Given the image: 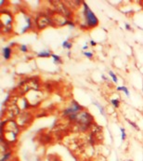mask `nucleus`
I'll list each match as a JSON object with an SVG mask.
<instances>
[{"instance_id":"obj_1","label":"nucleus","mask_w":143,"mask_h":161,"mask_svg":"<svg viewBox=\"0 0 143 161\" xmlns=\"http://www.w3.org/2000/svg\"><path fill=\"white\" fill-rule=\"evenodd\" d=\"M84 16L86 22V25L89 28H93L98 25V18L95 16V14L91 11V9L86 3H84Z\"/></svg>"},{"instance_id":"obj_2","label":"nucleus","mask_w":143,"mask_h":161,"mask_svg":"<svg viewBox=\"0 0 143 161\" xmlns=\"http://www.w3.org/2000/svg\"><path fill=\"white\" fill-rule=\"evenodd\" d=\"M81 109H82V107H81L79 104H77L75 102H73L72 106H71V107L68 108V109H66V110L64 111V114H65V115H69V114L73 115V114H75L76 112H78V111L81 110Z\"/></svg>"},{"instance_id":"obj_3","label":"nucleus","mask_w":143,"mask_h":161,"mask_svg":"<svg viewBox=\"0 0 143 161\" xmlns=\"http://www.w3.org/2000/svg\"><path fill=\"white\" fill-rule=\"evenodd\" d=\"M10 54H11V49H10V48L7 47V48H5L3 49V55H4V57H5L6 60H7V59L10 58Z\"/></svg>"},{"instance_id":"obj_4","label":"nucleus","mask_w":143,"mask_h":161,"mask_svg":"<svg viewBox=\"0 0 143 161\" xmlns=\"http://www.w3.org/2000/svg\"><path fill=\"white\" fill-rule=\"evenodd\" d=\"M37 56L39 58H47V57H50L51 56V53L49 51H41L40 53H38Z\"/></svg>"},{"instance_id":"obj_5","label":"nucleus","mask_w":143,"mask_h":161,"mask_svg":"<svg viewBox=\"0 0 143 161\" xmlns=\"http://www.w3.org/2000/svg\"><path fill=\"white\" fill-rule=\"evenodd\" d=\"M117 90H119V91H124L127 96H129V91H128V89H127L126 87H117Z\"/></svg>"},{"instance_id":"obj_6","label":"nucleus","mask_w":143,"mask_h":161,"mask_svg":"<svg viewBox=\"0 0 143 161\" xmlns=\"http://www.w3.org/2000/svg\"><path fill=\"white\" fill-rule=\"evenodd\" d=\"M51 57L53 58V60H54V63H62V62H61V58H60V56L55 55V54H51Z\"/></svg>"},{"instance_id":"obj_7","label":"nucleus","mask_w":143,"mask_h":161,"mask_svg":"<svg viewBox=\"0 0 143 161\" xmlns=\"http://www.w3.org/2000/svg\"><path fill=\"white\" fill-rule=\"evenodd\" d=\"M62 48L70 49V48H72V44H71V43H69V42H68L67 40L63 41V42H62Z\"/></svg>"},{"instance_id":"obj_8","label":"nucleus","mask_w":143,"mask_h":161,"mask_svg":"<svg viewBox=\"0 0 143 161\" xmlns=\"http://www.w3.org/2000/svg\"><path fill=\"white\" fill-rule=\"evenodd\" d=\"M111 104H113V106H114L115 108H118V107H119V104H120L119 100H111Z\"/></svg>"},{"instance_id":"obj_9","label":"nucleus","mask_w":143,"mask_h":161,"mask_svg":"<svg viewBox=\"0 0 143 161\" xmlns=\"http://www.w3.org/2000/svg\"><path fill=\"white\" fill-rule=\"evenodd\" d=\"M109 75L111 76V78H112V80H113V82H114V83H116V82H117V78H116V76H115V75H114V74H113V73H112L111 71V72L109 73Z\"/></svg>"},{"instance_id":"obj_10","label":"nucleus","mask_w":143,"mask_h":161,"mask_svg":"<svg viewBox=\"0 0 143 161\" xmlns=\"http://www.w3.org/2000/svg\"><path fill=\"white\" fill-rule=\"evenodd\" d=\"M9 157H10V153H7V154H6V155L1 158V161H6L7 158H9Z\"/></svg>"},{"instance_id":"obj_11","label":"nucleus","mask_w":143,"mask_h":161,"mask_svg":"<svg viewBox=\"0 0 143 161\" xmlns=\"http://www.w3.org/2000/svg\"><path fill=\"white\" fill-rule=\"evenodd\" d=\"M121 132H122V140L124 141L126 139V132H125V129L123 128H121Z\"/></svg>"},{"instance_id":"obj_12","label":"nucleus","mask_w":143,"mask_h":161,"mask_svg":"<svg viewBox=\"0 0 143 161\" xmlns=\"http://www.w3.org/2000/svg\"><path fill=\"white\" fill-rule=\"evenodd\" d=\"M21 49H22V51L26 52V51H27V47H26V45H22V46L21 47Z\"/></svg>"},{"instance_id":"obj_13","label":"nucleus","mask_w":143,"mask_h":161,"mask_svg":"<svg viewBox=\"0 0 143 161\" xmlns=\"http://www.w3.org/2000/svg\"><path fill=\"white\" fill-rule=\"evenodd\" d=\"M84 55L86 56V57H88V58H91L93 56V54L91 52H84Z\"/></svg>"},{"instance_id":"obj_14","label":"nucleus","mask_w":143,"mask_h":161,"mask_svg":"<svg viewBox=\"0 0 143 161\" xmlns=\"http://www.w3.org/2000/svg\"><path fill=\"white\" fill-rule=\"evenodd\" d=\"M90 44H91V46H96V44H97V43H96L94 40H91L90 41Z\"/></svg>"},{"instance_id":"obj_15","label":"nucleus","mask_w":143,"mask_h":161,"mask_svg":"<svg viewBox=\"0 0 143 161\" xmlns=\"http://www.w3.org/2000/svg\"><path fill=\"white\" fill-rule=\"evenodd\" d=\"M67 24H69L70 26H72V27H74V23H71V22H68V23Z\"/></svg>"},{"instance_id":"obj_16","label":"nucleus","mask_w":143,"mask_h":161,"mask_svg":"<svg viewBox=\"0 0 143 161\" xmlns=\"http://www.w3.org/2000/svg\"><path fill=\"white\" fill-rule=\"evenodd\" d=\"M126 29H127V30H130V26H129V24H128V23H126Z\"/></svg>"}]
</instances>
